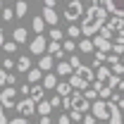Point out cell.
Wrapping results in <instances>:
<instances>
[{
	"label": "cell",
	"instance_id": "obj_1",
	"mask_svg": "<svg viewBox=\"0 0 124 124\" xmlns=\"http://www.w3.org/2000/svg\"><path fill=\"white\" fill-rule=\"evenodd\" d=\"M108 19V10L105 5H91L88 10H84V19H81V33L84 36H93L98 33V29L103 26V22Z\"/></svg>",
	"mask_w": 124,
	"mask_h": 124
},
{
	"label": "cell",
	"instance_id": "obj_2",
	"mask_svg": "<svg viewBox=\"0 0 124 124\" xmlns=\"http://www.w3.org/2000/svg\"><path fill=\"white\" fill-rule=\"evenodd\" d=\"M79 17H84V2L81 0H69V5L64 7V19L67 22H77Z\"/></svg>",
	"mask_w": 124,
	"mask_h": 124
},
{
	"label": "cell",
	"instance_id": "obj_3",
	"mask_svg": "<svg viewBox=\"0 0 124 124\" xmlns=\"http://www.w3.org/2000/svg\"><path fill=\"white\" fill-rule=\"evenodd\" d=\"M15 110L19 112V115H22V117H31V115L36 112V103L31 100L29 95H24L19 103H15Z\"/></svg>",
	"mask_w": 124,
	"mask_h": 124
},
{
	"label": "cell",
	"instance_id": "obj_4",
	"mask_svg": "<svg viewBox=\"0 0 124 124\" xmlns=\"http://www.w3.org/2000/svg\"><path fill=\"white\" fill-rule=\"evenodd\" d=\"M46 46H48L46 36L43 33H36V38L29 43V50H31V55H43L46 53Z\"/></svg>",
	"mask_w": 124,
	"mask_h": 124
},
{
	"label": "cell",
	"instance_id": "obj_5",
	"mask_svg": "<svg viewBox=\"0 0 124 124\" xmlns=\"http://www.w3.org/2000/svg\"><path fill=\"white\" fill-rule=\"evenodd\" d=\"M17 103V88H2L0 93V105L2 108H15Z\"/></svg>",
	"mask_w": 124,
	"mask_h": 124
},
{
	"label": "cell",
	"instance_id": "obj_6",
	"mask_svg": "<svg viewBox=\"0 0 124 124\" xmlns=\"http://www.w3.org/2000/svg\"><path fill=\"white\" fill-rule=\"evenodd\" d=\"M103 5H105L108 12H112L115 17H122L124 19V0H103Z\"/></svg>",
	"mask_w": 124,
	"mask_h": 124
},
{
	"label": "cell",
	"instance_id": "obj_7",
	"mask_svg": "<svg viewBox=\"0 0 124 124\" xmlns=\"http://www.w3.org/2000/svg\"><path fill=\"white\" fill-rule=\"evenodd\" d=\"M93 48L95 50H103V53H108L110 48H112V41L110 38H105V36H100V33H93Z\"/></svg>",
	"mask_w": 124,
	"mask_h": 124
},
{
	"label": "cell",
	"instance_id": "obj_8",
	"mask_svg": "<svg viewBox=\"0 0 124 124\" xmlns=\"http://www.w3.org/2000/svg\"><path fill=\"white\" fill-rule=\"evenodd\" d=\"M74 74H77V77L81 79L86 86L93 81V69H91V67H86V64H79V67H74Z\"/></svg>",
	"mask_w": 124,
	"mask_h": 124
},
{
	"label": "cell",
	"instance_id": "obj_9",
	"mask_svg": "<svg viewBox=\"0 0 124 124\" xmlns=\"http://www.w3.org/2000/svg\"><path fill=\"white\" fill-rule=\"evenodd\" d=\"M29 98H31V100H33V103H38V100H43V98H46V88L41 86V81H38V84H31Z\"/></svg>",
	"mask_w": 124,
	"mask_h": 124
},
{
	"label": "cell",
	"instance_id": "obj_10",
	"mask_svg": "<svg viewBox=\"0 0 124 124\" xmlns=\"http://www.w3.org/2000/svg\"><path fill=\"white\" fill-rule=\"evenodd\" d=\"M12 41H15L17 46H19V43H26V41H29V29H24V26L12 29Z\"/></svg>",
	"mask_w": 124,
	"mask_h": 124
},
{
	"label": "cell",
	"instance_id": "obj_11",
	"mask_svg": "<svg viewBox=\"0 0 124 124\" xmlns=\"http://www.w3.org/2000/svg\"><path fill=\"white\" fill-rule=\"evenodd\" d=\"M43 22H46V24H50V26H55V24H57V19H60V15H57V12H55V7H43Z\"/></svg>",
	"mask_w": 124,
	"mask_h": 124
},
{
	"label": "cell",
	"instance_id": "obj_12",
	"mask_svg": "<svg viewBox=\"0 0 124 124\" xmlns=\"http://www.w3.org/2000/svg\"><path fill=\"white\" fill-rule=\"evenodd\" d=\"M46 53H50L53 57H62V55H64V50L60 48V41H50L46 46Z\"/></svg>",
	"mask_w": 124,
	"mask_h": 124
},
{
	"label": "cell",
	"instance_id": "obj_13",
	"mask_svg": "<svg viewBox=\"0 0 124 124\" xmlns=\"http://www.w3.org/2000/svg\"><path fill=\"white\" fill-rule=\"evenodd\" d=\"M41 60H38V69H43V72H48V69H53V55L50 53H43V55H38Z\"/></svg>",
	"mask_w": 124,
	"mask_h": 124
},
{
	"label": "cell",
	"instance_id": "obj_14",
	"mask_svg": "<svg viewBox=\"0 0 124 124\" xmlns=\"http://www.w3.org/2000/svg\"><path fill=\"white\" fill-rule=\"evenodd\" d=\"M41 79H43V69H38V67H36V69H26V81H29V84H38V81H41Z\"/></svg>",
	"mask_w": 124,
	"mask_h": 124
},
{
	"label": "cell",
	"instance_id": "obj_15",
	"mask_svg": "<svg viewBox=\"0 0 124 124\" xmlns=\"http://www.w3.org/2000/svg\"><path fill=\"white\" fill-rule=\"evenodd\" d=\"M29 12V0H17L15 5V17H24Z\"/></svg>",
	"mask_w": 124,
	"mask_h": 124
},
{
	"label": "cell",
	"instance_id": "obj_16",
	"mask_svg": "<svg viewBox=\"0 0 124 124\" xmlns=\"http://www.w3.org/2000/svg\"><path fill=\"white\" fill-rule=\"evenodd\" d=\"M55 91H57V95L60 98H67L69 93H72V86H69V81L64 84V81H60V84H55Z\"/></svg>",
	"mask_w": 124,
	"mask_h": 124
},
{
	"label": "cell",
	"instance_id": "obj_17",
	"mask_svg": "<svg viewBox=\"0 0 124 124\" xmlns=\"http://www.w3.org/2000/svg\"><path fill=\"white\" fill-rule=\"evenodd\" d=\"M36 112H38V115H50V112H53V105L43 98V100H38V103H36Z\"/></svg>",
	"mask_w": 124,
	"mask_h": 124
},
{
	"label": "cell",
	"instance_id": "obj_18",
	"mask_svg": "<svg viewBox=\"0 0 124 124\" xmlns=\"http://www.w3.org/2000/svg\"><path fill=\"white\" fill-rule=\"evenodd\" d=\"M55 72H57V74H60V77H69V74H72V72H74V67H72V64H69V62H60V64H57V67H55Z\"/></svg>",
	"mask_w": 124,
	"mask_h": 124
},
{
	"label": "cell",
	"instance_id": "obj_19",
	"mask_svg": "<svg viewBox=\"0 0 124 124\" xmlns=\"http://www.w3.org/2000/svg\"><path fill=\"white\" fill-rule=\"evenodd\" d=\"M93 50H95V48H93V41L88 38V36L79 41V53H93Z\"/></svg>",
	"mask_w": 124,
	"mask_h": 124
},
{
	"label": "cell",
	"instance_id": "obj_20",
	"mask_svg": "<svg viewBox=\"0 0 124 124\" xmlns=\"http://www.w3.org/2000/svg\"><path fill=\"white\" fill-rule=\"evenodd\" d=\"M31 29L36 31V33H43V31H46V22H43V17H41V15L33 17V22H31Z\"/></svg>",
	"mask_w": 124,
	"mask_h": 124
},
{
	"label": "cell",
	"instance_id": "obj_21",
	"mask_svg": "<svg viewBox=\"0 0 124 124\" xmlns=\"http://www.w3.org/2000/svg\"><path fill=\"white\" fill-rule=\"evenodd\" d=\"M15 64H17V69H19V72H26V69L31 67V57H29V55H22Z\"/></svg>",
	"mask_w": 124,
	"mask_h": 124
},
{
	"label": "cell",
	"instance_id": "obj_22",
	"mask_svg": "<svg viewBox=\"0 0 124 124\" xmlns=\"http://www.w3.org/2000/svg\"><path fill=\"white\" fill-rule=\"evenodd\" d=\"M55 84H57V74H46L43 81H41L43 88H55Z\"/></svg>",
	"mask_w": 124,
	"mask_h": 124
},
{
	"label": "cell",
	"instance_id": "obj_23",
	"mask_svg": "<svg viewBox=\"0 0 124 124\" xmlns=\"http://www.w3.org/2000/svg\"><path fill=\"white\" fill-rule=\"evenodd\" d=\"M100 36H105V38H110V41H112V36H115V29H112V26H110L108 22H103V26H100Z\"/></svg>",
	"mask_w": 124,
	"mask_h": 124
},
{
	"label": "cell",
	"instance_id": "obj_24",
	"mask_svg": "<svg viewBox=\"0 0 124 124\" xmlns=\"http://www.w3.org/2000/svg\"><path fill=\"white\" fill-rule=\"evenodd\" d=\"M105 22H108V19H105ZM108 24H110V26H112V29H115V31L124 29V19H122V17H115V15H112V19H110Z\"/></svg>",
	"mask_w": 124,
	"mask_h": 124
},
{
	"label": "cell",
	"instance_id": "obj_25",
	"mask_svg": "<svg viewBox=\"0 0 124 124\" xmlns=\"http://www.w3.org/2000/svg\"><path fill=\"white\" fill-rule=\"evenodd\" d=\"M81 95H84V98H86V100L91 103V100H95V98H98V91H95V88H88V86H86V88L81 91Z\"/></svg>",
	"mask_w": 124,
	"mask_h": 124
},
{
	"label": "cell",
	"instance_id": "obj_26",
	"mask_svg": "<svg viewBox=\"0 0 124 124\" xmlns=\"http://www.w3.org/2000/svg\"><path fill=\"white\" fill-rule=\"evenodd\" d=\"M105 57H108V53L98 50V53L93 55V67H98V64H105Z\"/></svg>",
	"mask_w": 124,
	"mask_h": 124
},
{
	"label": "cell",
	"instance_id": "obj_27",
	"mask_svg": "<svg viewBox=\"0 0 124 124\" xmlns=\"http://www.w3.org/2000/svg\"><path fill=\"white\" fill-rule=\"evenodd\" d=\"M0 15H2V22H10V19H15V10H10V7H5V5H2Z\"/></svg>",
	"mask_w": 124,
	"mask_h": 124
},
{
	"label": "cell",
	"instance_id": "obj_28",
	"mask_svg": "<svg viewBox=\"0 0 124 124\" xmlns=\"http://www.w3.org/2000/svg\"><path fill=\"white\" fill-rule=\"evenodd\" d=\"M67 36H69V38H74V41H77L79 36H81V29H79V26H74V24H72V26H69V29H67Z\"/></svg>",
	"mask_w": 124,
	"mask_h": 124
},
{
	"label": "cell",
	"instance_id": "obj_29",
	"mask_svg": "<svg viewBox=\"0 0 124 124\" xmlns=\"http://www.w3.org/2000/svg\"><path fill=\"white\" fill-rule=\"evenodd\" d=\"M62 50H69V53L77 50V41H74V38H67V41L62 43Z\"/></svg>",
	"mask_w": 124,
	"mask_h": 124
},
{
	"label": "cell",
	"instance_id": "obj_30",
	"mask_svg": "<svg viewBox=\"0 0 124 124\" xmlns=\"http://www.w3.org/2000/svg\"><path fill=\"white\" fill-rule=\"evenodd\" d=\"M64 38V31L60 29H50V41H62Z\"/></svg>",
	"mask_w": 124,
	"mask_h": 124
},
{
	"label": "cell",
	"instance_id": "obj_31",
	"mask_svg": "<svg viewBox=\"0 0 124 124\" xmlns=\"http://www.w3.org/2000/svg\"><path fill=\"white\" fill-rule=\"evenodd\" d=\"M2 50H5L7 55H12V53H15V50H17V43H15V41H10V43L5 41V43H2Z\"/></svg>",
	"mask_w": 124,
	"mask_h": 124
},
{
	"label": "cell",
	"instance_id": "obj_32",
	"mask_svg": "<svg viewBox=\"0 0 124 124\" xmlns=\"http://www.w3.org/2000/svg\"><path fill=\"white\" fill-rule=\"evenodd\" d=\"M67 115H69V119H74V122H81V119H84V112H79V110H69Z\"/></svg>",
	"mask_w": 124,
	"mask_h": 124
},
{
	"label": "cell",
	"instance_id": "obj_33",
	"mask_svg": "<svg viewBox=\"0 0 124 124\" xmlns=\"http://www.w3.org/2000/svg\"><path fill=\"white\" fill-rule=\"evenodd\" d=\"M110 50H115V55H124V43H115L112 41V48Z\"/></svg>",
	"mask_w": 124,
	"mask_h": 124
},
{
	"label": "cell",
	"instance_id": "obj_34",
	"mask_svg": "<svg viewBox=\"0 0 124 124\" xmlns=\"http://www.w3.org/2000/svg\"><path fill=\"white\" fill-rule=\"evenodd\" d=\"M48 103L53 105V110H55V108H62V98H60V95H55V98H50Z\"/></svg>",
	"mask_w": 124,
	"mask_h": 124
},
{
	"label": "cell",
	"instance_id": "obj_35",
	"mask_svg": "<svg viewBox=\"0 0 124 124\" xmlns=\"http://www.w3.org/2000/svg\"><path fill=\"white\" fill-rule=\"evenodd\" d=\"M12 67H15V60L12 57H5L2 60V69H12Z\"/></svg>",
	"mask_w": 124,
	"mask_h": 124
},
{
	"label": "cell",
	"instance_id": "obj_36",
	"mask_svg": "<svg viewBox=\"0 0 124 124\" xmlns=\"http://www.w3.org/2000/svg\"><path fill=\"white\" fill-rule=\"evenodd\" d=\"M72 122V119H69V115H67V112H62L60 117H57V124H69Z\"/></svg>",
	"mask_w": 124,
	"mask_h": 124
},
{
	"label": "cell",
	"instance_id": "obj_37",
	"mask_svg": "<svg viewBox=\"0 0 124 124\" xmlns=\"http://www.w3.org/2000/svg\"><path fill=\"white\" fill-rule=\"evenodd\" d=\"M7 124H31V122H29V117H17V119H12Z\"/></svg>",
	"mask_w": 124,
	"mask_h": 124
},
{
	"label": "cell",
	"instance_id": "obj_38",
	"mask_svg": "<svg viewBox=\"0 0 124 124\" xmlns=\"http://www.w3.org/2000/svg\"><path fill=\"white\" fill-rule=\"evenodd\" d=\"M5 84H7V72L0 69V86H5Z\"/></svg>",
	"mask_w": 124,
	"mask_h": 124
},
{
	"label": "cell",
	"instance_id": "obj_39",
	"mask_svg": "<svg viewBox=\"0 0 124 124\" xmlns=\"http://www.w3.org/2000/svg\"><path fill=\"white\" fill-rule=\"evenodd\" d=\"M69 64H72V67H79V64H81V62H79V55H72V57H69Z\"/></svg>",
	"mask_w": 124,
	"mask_h": 124
},
{
	"label": "cell",
	"instance_id": "obj_40",
	"mask_svg": "<svg viewBox=\"0 0 124 124\" xmlns=\"http://www.w3.org/2000/svg\"><path fill=\"white\" fill-rule=\"evenodd\" d=\"M0 124H7V117H5V108L0 105Z\"/></svg>",
	"mask_w": 124,
	"mask_h": 124
},
{
	"label": "cell",
	"instance_id": "obj_41",
	"mask_svg": "<svg viewBox=\"0 0 124 124\" xmlns=\"http://www.w3.org/2000/svg\"><path fill=\"white\" fill-rule=\"evenodd\" d=\"M29 91H31V84H24L22 86V95H29Z\"/></svg>",
	"mask_w": 124,
	"mask_h": 124
},
{
	"label": "cell",
	"instance_id": "obj_42",
	"mask_svg": "<svg viewBox=\"0 0 124 124\" xmlns=\"http://www.w3.org/2000/svg\"><path fill=\"white\" fill-rule=\"evenodd\" d=\"M84 124H98V122L93 119V115H88V117H84Z\"/></svg>",
	"mask_w": 124,
	"mask_h": 124
},
{
	"label": "cell",
	"instance_id": "obj_43",
	"mask_svg": "<svg viewBox=\"0 0 124 124\" xmlns=\"http://www.w3.org/2000/svg\"><path fill=\"white\" fill-rule=\"evenodd\" d=\"M41 124H50V115H41Z\"/></svg>",
	"mask_w": 124,
	"mask_h": 124
},
{
	"label": "cell",
	"instance_id": "obj_44",
	"mask_svg": "<svg viewBox=\"0 0 124 124\" xmlns=\"http://www.w3.org/2000/svg\"><path fill=\"white\" fill-rule=\"evenodd\" d=\"M43 7H55V0H43Z\"/></svg>",
	"mask_w": 124,
	"mask_h": 124
},
{
	"label": "cell",
	"instance_id": "obj_45",
	"mask_svg": "<svg viewBox=\"0 0 124 124\" xmlns=\"http://www.w3.org/2000/svg\"><path fill=\"white\" fill-rule=\"evenodd\" d=\"M2 43H5V33H2V29H0V48H2Z\"/></svg>",
	"mask_w": 124,
	"mask_h": 124
},
{
	"label": "cell",
	"instance_id": "obj_46",
	"mask_svg": "<svg viewBox=\"0 0 124 124\" xmlns=\"http://www.w3.org/2000/svg\"><path fill=\"white\" fill-rule=\"evenodd\" d=\"M119 64H122V67H124V57H122V60H119Z\"/></svg>",
	"mask_w": 124,
	"mask_h": 124
},
{
	"label": "cell",
	"instance_id": "obj_47",
	"mask_svg": "<svg viewBox=\"0 0 124 124\" xmlns=\"http://www.w3.org/2000/svg\"><path fill=\"white\" fill-rule=\"evenodd\" d=\"M119 93H122V98H124V88H122V91H119Z\"/></svg>",
	"mask_w": 124,
	"mask_h": 124
},
{
	"label": "cell",
	"instance_id": "obj_48",
	"mask_svg": "<svg viewBox=\"0 0 124 124\" xmlns=\"http://www.w3.org/2000/svg\"><path fill=\"white\" fill-rule=\"evenodd\" d=\"M0 10H2V0H0Z\"/></svg>",
	"mask_w": 124,
	"mask_h": 124
},
{
	"label": "cell",
	"instance_id": "obj_49",
	"mask_svg": "<svg viewBox=\"0 0 124 124\" xmlns=\"http://www.w3.org/2000/svg\"><path fill=\"white\" fill-rule=\"evenodd\" d=\"M122 110H124V108H122ZM122 117H124V112H122Z\"/></svg>",
	"mask_w": 124,
	"mask_h": 124
}]
</instances>
